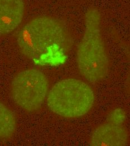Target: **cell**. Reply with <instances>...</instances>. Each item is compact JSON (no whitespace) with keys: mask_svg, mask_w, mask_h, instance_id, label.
Masks as SVG:
<instances>
[{"mask_svg":"<svg viewBox=\"0 0 130 146\" xmlns=\"http://www.w3.org/2000/svg\"><path fill=\"white\" fill-rule=\"evenodd\" d=\"M129 134L126 128L118 121H108L93 131L90 145L93 146H123L128 144Z\"/></svg>","mask_w":130,"mask_h":146,"instance_id":"obj_5","label":"cell"},{"mask_svg":"<svg viewBox=\"0 0 130 146\" xmlns=\"http://www.w3.org/2000/svg\"><path fill=\"white\" fill-rule=\"evenodd\" d=\"M16 127V121L14 113L0 101V138L11 137Z\"/></svg>","mask_w":130,"mask_h":146,"instance_id":"obj_7","label":"cell"},{"mask_svg":"<svg viewBox=\"0 0 130 146\" xmlns=\"http://www.w3.org/2000/svg\"><path fill=\"white\" fill-rule=\"evenodd\" d=\"M17 43L21 53L34 64L56 66L63 64L72 45L66 27L57 19H33L19 32Z\"/></svg>","mask_w":130,"mask_h":146,"instance_id":"obj_1","label":"cell"},{"mask_svg":"<svg viewBox=\"0 0 130 146\" xmlns=\"http://www.w3.org/2000/svg\"><path fill=\"white\" fill-rule=\"evenodd\" d=\"M49 84L40 71L29 69L18 73L11 83V94L14 101L28 112H35L43 104L48 93Z\"/></svg>","mask_w":130,"mask_h":146,"instance_id":"obj_4","label":"cell"},{"mask_svg":"<svg viewBox=\"0 0 130 146\" xmlns=\"http://www.w3.org/2000/svg\"><path fill=\"white\" fill-rule=\"evenodd\" d=\"M77 64L81 75L88 82L97 83L110 72L109 58L101 30L99 11L89 9L85 15V28L77 50Z\"/></svg>","mask_w":130,"mask_h":146,"instance_id":"obj_2","label":"cell"},{"mask_svg":"<svg viewBox=\"0 0 130 146\" xmlns=\"http://www.w3.org/2000/svg\"><path fill=\"white\" fill-rule=\"evenodd\" d=\"M24 0H0V35L14 31L24 15Z\"/></svg>","mask_w":130,"mask_h":146,"instance_id":"obj_6","label":"cell"},{"mask_svg":"<svg viewBox=\"0 0 130 146\" xmlns=\"http://www.w3.org/2000/svg\"><path fill=\"white\" fill-rule=\"evenodd\" d=\"M95 101L92 88L76 79H65L56 83L48 93L47 105L56 115L69 119L87 114Z\"/></svg>","mask_w":130,"mask_h":146,"instance_id":"obj_3","label":"cell"}]
</instances>
